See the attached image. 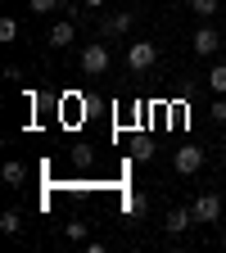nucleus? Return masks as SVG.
<instances>
[{"instance_id":"obj_1","label":"nucleus","mask_w":226,"mask_h":253,"mask_svg":"<svg viewBox=\"0 0 226 253\" xmlns=\"http://www.w3.org/2000/svg\"><path fill=\"white\" fill-rule=\"evenodd\" d=\"M158 63V45L154 41H132L127 45V68L132 73H145V68H154Z\"/></svg>"},{"instance_id":"obj_2","label":"nucleus","mask_w":226,"mask_h":253,"mask_svg":"<svg viewBox=\"0 0 226 253\" xmlns=\"http://www.w3.org/2000/svg\"><path fill=\"white\" fill-rule=\"evenodd\" d=\"M82 73H86V77H100V73H109V50H104L100 41L82 50Z\"/></svg>"},{"instance_id":"obj_3","label":"nucleus","mask_w":226,"mask_h":253,"mask_svg":"<svg viewBox=\"0 0 226 253\" xmlns=\"http://www.w3.org/2000/svg\"><path fill=\"white\" fill-rule=\"evenodd\" d=\"M190 45H195V54H204V59H208V54H217V50H222V32H217L213 23H204L195 37H190Z\"/></svg>"},{"instance_id":"obj_4","label":"nucleus","mask_w":226,"mask_h":253,"mask_svg":"<svg viewBox=\"0 0 226 253\" xmlns=\"http://www.w3.org/2000/svg\"><path fill=\"white\" fill-rule=\"evenodd\" d=\"M172 168H177L181 176L199 172V168H204V149H199V145H185V149H177V154H172Z\"/></svg>"},{"instance_id":"obj_5","label":"nucleus","mask_w":226,"mask_h":253,"mask_svg":"<svg viewBox=\"0 0 226 253\" xmlns=\"http://www.w3.org/2000/svg\"><path fill=\"white\" fill-rule=\"evenodd\" d=\"M190 208H195V221H217L222 217V199L217 195H199Z\"/></svg>"},{"instance_id":"obj_6","label":"nucleus","mask_w":226,"mask_h":253,"mask_svg":"<svg viewBox=\"0 0 226 253\" xmlns=\"http://www.w3.org/2000/svg\"><path fill=\"white\" fill-rule=\"evenodd\" d=\"M132 23H136L132 14H113V18L100 23V37H109V41H113V37H127V32H132Z\"/></svg>"},{"instance_id":"obj_7","label":"nucleus","mask_w":226,"mask_h":253,"mask_svg":"<svg viewBox=\"0 0 226 253\" xmlns=\"http://www.w3.org/2000/svg\"><path fill=\"white\" fill-rule=\"evenodd\" d=\"M73 37H77V27H73L68 18H59V23L50 27V45H54V50H63V45H73Z\"/></svg>"},{"instance_id":"obj_8","label":"nucleus","mask_w":226,"mask_h":253,"mask_svg":"<svg viewBox=\"0 0 226 253\" xmlns=\"http://www.w3.org/2000/svg\"><path fill=\"white\" fill-rule=\"evenodd\" d=\"M190 221H195V208H172L168 212V235H181Z\"/></svg>"},{"instance_id":"obj_9","label":"nucleus","mask_w":226,"mask_h":253,"mask_svg":"<svg viewBox=\"0 0 226 253\" xmlns=\"http://www.w3.org/2000/svg\"><path fill=\"white\" fill-rule=\"evenodd\" d=\"M0 176H5V185H23V181H27V168H23V163H14V158H9V163L0 168Z\"/></svg>"},{"instance_id":"obj_10","label":"nucleus","mask_w":226,"mask_h":253,"mask_svg":"<svg viewBox=\"0 0 226 253\" xmlns=\"http://www.w3.org/2000/svg\"><path fill=\"white\" fill-rule=\"evenodd\" d=\"M208 86L217 95H226V63H213V68H208Z\"/></svg>"},{"instance_id":"obj_11","label":"nucleus","mask_w":226,"mask_h":253,"mask_svg":"<svg viewBox=\"0 0 226 253\" xmlns=\"http://www.w3.org/2000/svg\"><path fill=\"white\" fill-rule=\"evenodd\" d=\"M0 231H5V235H18L23 231V217L18 212H5V217H0Z\"/></svg>"},{"instance_id":"obj_12","label":"nucleus","mask_w":226,"mask_h":253,"mask_svg":"<svg viewBox=\"0 0 226 253\" xmlns=\"http://www.w3.org/2000/svg\"><path fill=\"white\" fill-rule=\"evenodd\" d=\"M190 9H195V14H199V18L208 23V18L217 14V0H190Z\"/></svg>"},{"instance_id":"obj_13","label":"nucleus","mask_w":226,"mask_h":253,"mask_svg":"<svg viewBox=\"0 0 226 253\" xmlns=\"http://www.w3.org/2000/svg\"><path fill=\"white\" fill-rule=\"evenodd\" d=\"M0 41H5V45L18 41V23H14V18H0Z\"/></svg>"},{"instance_id":"obj_14","label":"nucleus","mask_w":226,"mask_h":253,"mask_svg":"<svg viewBox=\"0 0 226 253\" xmlns=\"http://www.w3.org/2000/svg\"><path fill=\"white\" fill-rule=\"evenodd\" d=\"M145 195H127V212H132V217H145Z\"/></svg>"},{"instance_id":"obj_15","label":"nucleus","mask_w":226,"mask_h":253,"mask_svg":"<svg viewBox=\"0 0 226 253\" xmlns=\"http://www.w3.org/2000/svg\"><path fill=\"white\" fill-rule=\"evenodd\" d=\"M27 9H32V14H54L59 0H27Z\"/></svg>"},{"instance_id":"obj_16","label":"nucleus","mask_w":226,"mask_h":253,"mask_svg":"<svg viewBox=\"0 0 226 253\" xmlns=\"http://www.w3.org/2000/svg\"><path fill=\"white\" fill-rule=\"evenodd\" d=\"M208 118H213V122H226V100H217V104H208Z\"/></svg>"},{"instance_id":"obj_17","label":"nucleus","mask_w":226,"mask_h":253,"mask_svg":"<svg viewBox=\"0 0 226 253\" xmlns=\"http://www.w3.org/2000/svg\"><path fill=\"white\" fill-rule=\"evenodd\" d=\"M68 240H86V221H68Z\"/></svg>"},{"instance_id":"obj_18","label":"nucleus","mask_w":226,"mask_h":253,"mask_svg":"<svg viewBox=\"0 0 226 253\" xmlns=\"http://www.w3.org/2000/svg\"><path fill=\"white\" fill-rule=\"evenodd\" d=\"M82 5H104V0H82Z\"/></svg>"}]
</instances>
